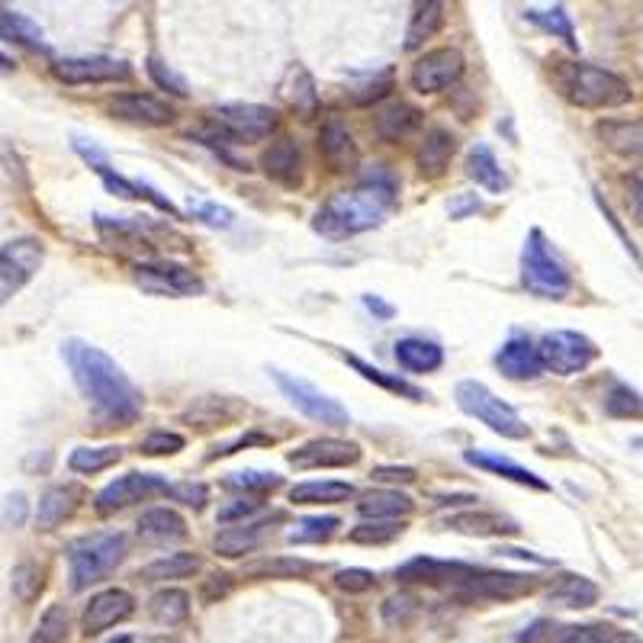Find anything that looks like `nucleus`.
Masks as SVG:
<instances>
[{"label":"nucleus","instance_id":"obj_13","mask_svg":"<svg viewBox=\"0 0 643 643\" xmlns=\"http://www.w3.org/2000/svg\"><path fill=\"white\" fill-rule=\"evenodd\" d=\"M171 483L165 476H155V473H126V476H117L113 483H107L97 499H93V509L100 514H113L120 509H126L132 502H142L155 492H168Z\"/></svg>","mask_w":643,"mask_h":643},{"label":"nucleus","instance_id":"obj_8","mask_svg":"<svg viewBox=\"0 0 643 643\" xmlns=\"http://www.w3.org/2000/svg\"><path fill=\"white\" fill-rule=\"evenodd\" d=\"M132 280L142 293L152 297H200L203 293V280L187 267V264H174V260H145L135 264Z\"/></svg>","mask_w":643,"mask_h":643},{"label":"nucleus","instance_id":"obj_64","mask_svg":"<svg viewBox=\"0 0 643 643\" xmlns=\"http://www.w3.org/2000/svg\"><path fill=\"white\" fill-rule=\"evenodd\" d=\"M110 643H132L129 638H120V641H110Z\"/></svg>","mask_w":643,"mask_h":643},{"label":"nucleus","instance_id":"obj_20","mask_svg":"<svg viewBox=\"0 0 643 643\" xmlns=\"http://www.w3.org/2000/svg\"><path fill=\"white\" fill-rule=\"evenodd\" d=\"M447 531H457V534H467V537H514L521 528L518 521H512L509 514L499 512H464L451 514L444 521Z\"/></svg>","mask_w":643,"mask_h":643},{"label":"nucleus","instance_id":"obj_34","mask_svg":"<svg viewBox=\"0 0 643 643\" xmlns=\"http://www.w3.org/2000/svg\"><path fill=\"white\" fill-rule=\"evenodd\" d=\"M396 361H399V367H406L412 374H431L444 364V351L425 339H402V342H396Z\"/></svg>","mask_w":643,"mask_h":643},{"label":"nucleus","instance_id":"obj_31","mask_svg":"<svg viewBox=\"0 0 643 643\" xmlns=\"http://www.w3.org/2000/svg\"><path fill=\"white\" fill-rule=\"evenodd\" d=\"M419 126H422V110H415L412 103H402V100L389 103L377 113V135L384 142H402Z\"/></svg>","mask_w":643,"mask_h":643},{"label":"nucleus","instance_id":"obj_30","mask_svg":"<svg viewBox=\"0 0 643 643\" xmlns=\"http://www.w3.org/2000/svg\"><path fill=\"white\" fill-rule=\"evenodd\" d=\"M547 643H643L631 631H618L611 624H563L554 628Z\"/></svg>","mask_w":643,"mask_h":643},{"label":"nucleus","instance_id":"obj_62","mask_svg":"<svg viewBox=\"0 0 643 643\" xmlns=\"http://www.w3.org/2000/svg\"><path fill=\"white\" fill-rule=\"evenodd\" d=\"M473 210H479V200H473V197H461V200L451 207V215H454V219H464V213H473Z\"/></svg>","mask_w":643,"mask_h":643},{"label":"nucleus","instance_id":"obj_16","mask_svg":"<svg viewBox=\"0 0 643 643\" xmlns=\"http://www.w3.org/2000/svg\"><path fill=\"white\" fill-rule=\"evenodd\" d=\"M107 110L117 120L138 123V126H168L177 117V110L168 100L152 97V93H117V97L107 100Z\"/></svg>","mask_w":643,"mask_h":643},{"label":"nucleus","instance_id":"obj_3","mask_svg":"<svg viewBox=\"0 0 643 643\" xmlns=\"http://www.w3.org/2000/svg\"><path fill=\"white\" fill-rule=\"evenodd\" d=\"M554 85L573 107H583V110L624 107L634 97L624 78H618L614 71L596 68V65H586V62H557Z\"/></svg>","mask_w":643,"mask_h":643},{"label":"nucleus","instance_id":"obj_12","mask_svg":"<svg viewBox=\"0 0 643 643\" xmlns=\"http://www.w3.org/2000/svg\"><path fill=\"white\" fill-rule=\"evenodd\" d=\"M55 78L65 85H113L129 81L132 68L123 58H107V55H78V58H58L52 65Z\"/></svg>","mask_w":643,"mask_h":643},{"label":"nucleus","instance_id":"obj_45","mask_svg":"<svg viewBox=\"0 0 643 643\" xmlns=\"http://www.w3.org/2000/svg\"><path fill=\"white\" fill-rule=\"evenodd\" d=\"M339 518L335 514H315V518H302L297 521L293 528H290V534H287V541L290 544H322V541H329L335 531H339Z\"/></svg>","mask_w":643,"mask_h":643},{"label":"nucleus","instance_id":"obj_38","mask_svg":"<svg viewBox=\"0 0 643 643\" xmlns=\"http://www.w3.org/2000/svg\"><path fill=\"white\" fill-rule=\"evenodd\" d=\"M148 614L165 624V628H174V624H184L190 618V596L184 589H158L152 599H148Z\"/></svg>","mask_w":643,"mask_h":643},{"label":"nucleus","instance_id":"obj_29","mask_svg":"<svg viewBox=\"0 0 643 643\" xmlns=\"http://www.w3.org/2000/svg\"><path fill=\"white\" fill-rule=\"evenodd\" d=\"M260 168H264L267 177H274V180H280V184H287V187H293V184H300V174H302L300 148H297L290 138H280V142H274V145L264 152Z\"/></svg>","mask_w":643,"mask_h":643},{"label":"nucleus","instance_id":"obj_7","mask_svg":"<svg viewBox=\"0 0 643 643\" xmlns=\"http://www.w3.org/2000/svg\"><path fill=\"white\" fill-rule=\"evenodd\" d=\"M537 357L544 370L557 377H573V374H583L599 357V347L579 332H547L537 342Z\"/></svg>","mask_w":643,"mask_h":643},{"label":"nucleus","instance_id":"obj_60","mask_svg":"<svg viewBox=\"0 0 643 643\" xmlns=\"http://www.w3.org/2000/svg\"><path fill=\"white\" fill-rule=\"evenodd\" d=\"M370 476H374L377 483H402V486L415 483V470H412V467H374Z\"/></svg>","mask_w":643,"mask_h":643},{"label":"nucleus","instance_id":"obj_27","mask_svg":"<svg viewBox=\"0 0 643 643\" xmlns=\"http://www.w3.org/2000/svg\"><path fill=\"white\" fill-rule=\"evenodd\" d=\"M357 512L367 521H399L412 512V499L399 489H370L361 496Z\"/></svg>","mask_w":643,"mask_h":643},{"label":"nucleus","instance_id":"obj_53","mask_svg":"<svg viewBox=\"0 0 643 643\" xmlns=\"http://www.w3.org/2000/svg\"><path fill=\"white\" fill-rule=\"evenodd\" d=\"M148 75H152V81L162 87V90H171L174 97H187V93H190V90H187V81H184L180 75H174L171 68H168L158 55L148 58Z\"/></svg>","mask_w":643,"mask_h":643},{"label":"nucleus","instance_id":"obj_63","mask_svg":"<svg viewBox=\"0 0 643 643\" xmlns=\"http://www.w3.org/2000/svg\"><path fill=\"white\" fill-rule=\"evenodd\" d=\"M0 68H10V58H7L3 52H0Z\"/></svg>","mask_w":643,"mask_h":643},{"label":"nucleus","instance_id":"obj_36","mask_svg":"<svg viewBox=\"0 0 643 643\" xmlns=\"http://www.w3.org/2000/svg\"><path fill=\"white\" fill-rule=\"evenodd\" d=\"M354 496V486L351 483H335V479H325V483H300L290 489V502L297 506H335V502H347Z\"/></svg>","mask_w":643,"mask_h":643},{"label":"nucleus","instance_id":"obj_54","mask_svg":"<svg viewBox=\"0 0 643 643\" xmlns=\"http://www.w3.org/2000/svg\"><path fill=\"white\" fill-rule=\"evenodd\" d=\"M374 583H377V576L370 569H361V566L335 573V586L344 589V592H367V589H374Z\"/></svg>","mask_w":643,"mask_h":643},{"label":"nucleus","instance_id":"obj_37","mask_svg":"<svg viewBox=\"0 0 643 643\" xmlns=\"http://www.w3.org/2000/svg\"><path fill=\"white\" fill-rule=\"evenodd\" d=\"M0 40L26 45V48H45L40 23H33L26 13H20V10H7V7H0Z\"/></svg>","mask_w":643,"mask_h":643},{"label":"nucleus","instance_id":"obj_41","mask_svg":"<svg viewBox=\"0 0 643 643\" xmlns=\"http://www.w3.org/2000/svg\"><path fill=\"white\" fill-rule=\"evenodd\" d=\"M344 361L364 377V380H370V384L384 386V389H389V392H396V396H406V399H425V392L419 389V386H412L409 380H402L399 374H386V370H380V367H374V364H367V361H361V357H354V354H344Z\"/></svg>","mask_w":643,"mask_h":643},{"label":"nucleus","instance_id":"obj_5","mask_svg":"<svg viewBox=\"0 0 643 643\" xmlns=\"http://www.w3.org/2000/svg\"><path fill=\"white\" fill-rule=\"evenodd\" d=\"M521 280L524 287L534 293V297H544V300H563L573 287L569 280V270L566 264L554 255V248L547 245L544 232L534 229L524 242V252H521Z\"/></svg>","mask_w":643,"mask_h":643},{"label":"nucleus","instance_id":"obj_23","mask_svg":"<svg viewBox=\"0 0 643 643\" xmlns=\"http://www.w3.org/2000/svg\"><path fill=\"white\" fill-rule=\"evenodd\" d=\"M267 534H270V518H260V521H248V524L219 531L213 547L219 557H245V554H252V551H257L264 544Z\"/></svg>","mask_w":643,"mask_h":643},{"label":"nucleus","instance_id":"obj_4","mask_svg":"<svg viewBox=\"0 0 643 643\" xmlns=\"http://www.w3.org/2000/svg\"><path fill=\"white\" fill-rule=\"evenodd\" d=\"M123 559H126V537L120 531H100V534L78 537L68 547L71 589L75 592H85L90 586L103 583Z\"/></svg>","mask_w":643,"mask_h":643},{"label":"nucleus","instance_id":"obj_59","mask_svg":"<svg viewBox=\"0 0 643 643\" xmlns=\"http://www.w3.org/2000/svg\"><path fill=\"white\" fill-rule=\"evenodd\" d=\"M389 87H392V81H389V75H384V78H377V81H370V85L354 87V90H351V100H354V103L384 100L386 93H389Z\"/></svg>","mask_w":643,"mask_h":643},{"label":"nucleus","instance_id":"obj_55","mask_svg":"<svg viewBox=\"0 0 643 643\" xmlns=\"http://www.w3.org/2000/svg\"><path fill=\"white\" fill-rule=\"evenodd\" d=\"M168 496H174L177 502H184V506H193V509H200L203 502H207V496H210V489L203 486V483H177L168 489Z\"/></svg>","mask_w":643,"mask_h":643},{"label":"nucleus","instance_id":"obj_51","mask_svg":"<svg viewBox=\"0 0 643 643\" xmlns=\"http://www.w3.org/2000/svg\"><path fill=\"white\" fill-rule=\"evenodd\" d=\"M177 451H184V437L177 431H152L142 441V454L145 457H171Z\"/></svg>","mask_w":643,"mask_h":643},{"label":"nucleus","instance_id":"obj_2","mask_svg":"<svg viewBox=\"0 0 643 643\" xmlns=\"http://www.w3.org/2000/svg\"><path fill=\"white\" fill-rule=\"evenodd\" d=\"M396 200V180L389 177V171L377 168L374 174H367V180L354 190H344L335 193L319 213L312 229L325 239H351V235H361V232H370L384 222L386 210L392 207Z\"/></svg>","mask_w":643,"mask_h":643},{"label":"nucleus","instance_id":"obj_19","mask_svg":"<svg viewBox=\"0 0 643 643\" xmlns=\"http://www.w3.org/2000/svg\"><path fill=\"white\" fill-rule=\"evenodd\" d=\"M496 367L509 377V380H534L541 377V357H537V344L528 335L514 332L509 342L499 347L496 354Z\"/></svg>","mask_w":643,"mask_h":643},{"label":"nucleus","instance_id":"obj_15","mask_svg":"<svg viewBox=\"0 0 643 643\" xmlns=\"http://www.w3.org/2000/svg\"><path fill=\"white\" fill-rule=\"evenodd\" d=\"M290 467L297 470H322V467H354L361 461V447L342 437H315L300 444L290 457Z\"/></svg>","mask_w":643,"mask_h":643},{"label":"nucleus","instance_id":"obj_21","mask_svg":"<svg viewBox=\"0 0 643 643\" xmlns=\"http://www.w3.org/2000/svg\"><path fill=\"white\" fill-rule=\"evenodd\" d=\"M319 148H322V158L329 162L332 171H354L357 162H361L354 135L339 120H329L325 126L319 129Z\"/></svg>","mask_w":643,"mask_h":643},{"label":"nucleus","instance_id":"obj_57","mask_svg":"<svg viewBox=\"0 0 643 643\" xmlns=\"http://www.w3.org/2000/svg\"><path fill=\"white\" fill-rule=\"evenodd\" d=\"M415 605H419V601L412 599V596H392V599H386L384 618L389 624H402L409 614H415Z\"/></svg>","mask_w":643,"mask_h":643},{"label":"nucleus","instance_id":"obj_46","mask_svg":"<svg viewBox=\"0 0 643 643\" xmlns=\"http://www.w3.org/2000/svg\"><path fill=\"white\" fill-rule=\"evenodd\" d=\"M605 412L614 419H643L641 392H634L631 386L614 384L605 396Z\"/></svg>","mask_w":643,"mask_h":643},{"label":"nucleus","instance_id":"obj_26","mask_svg":"<svg viewBox=\"0 0 643 643\" xmlns=\"http://www.w3.org/2000/svg\"><path fill=\"white\" fill-rule=\"evenodd\" d=\"M454 152H457V138H454V132H447V129H431L429 135L422 138L419 155H415L419 174H422V177H441V174L447 171V165H451Z\"/></svg>","mask_w":643,"mask_h":643},{"label":"nucleus","instance_id":"obj_58","mask_svg":"<svg viewBox=\"0 0 643 643\" xmlns=\"http://www.w3.org/2000/svg\"><path fill=\"white\" fill-rule=\"evenodd\" d=\"M624 200H628V210L634 213V219L643 222V168H638L624 180Z\"/></svg>","mask_w":643,"mask_h":643},{"label":"nucleus","instance_id":"obj_17","mask_svg":"<svg viewBox=\"0 0 643 643\" xmlns=\"http://www.w3.org/2000/svg\"><path fill=\"white\" fill-rule=\"evenodd\" d=\"M132 611H135L132 592H126V589H103V592H97L93 599L87 601L85 618H81L85 621V634L87 638H97V634L123 624L126 618H132Z\"/></svg>","mask_w":643,"mask_h":643},{"label":"nucleus","instance_id":"obj_44","mask_svg":"<svg viewBox=\"0 0 643 643\" xmlns=\"http://www.w3.org/2000/svg\"><path fill=\"white\" fill-rule=\"evenodd\" d=\"M68 634H71V614L65 605H48L33 631L30 643H68Z\"/></svg>","mask_w":643,"mask_h":643},{"label":"nucleus","instance_id":"obj_25","mask_svg":"<svg viewBox=\"0 0 643 643\" xmlns=\"http://www.w3.org/2000/svg\"><path fill=\"white\" fill-rule=\"evenodd\" d=\"M596 135L605 148L621 158H643V123L641 120H601Z\"/></svg>","mask_w":643,"mask_h":643},{"label":"nucleus","instance_id":"obj_14","mask_svg":"<svg viewBox=\"0 0 643 643\" xmlns=\"http://www.w3.org/2000/svg\"><path fill=\"white\" fill-rule=\"evenodd\" d=\"M464 75V55L457 48H431L412 65V87L419 93H441Z\"/></svg>","mask_w":643,"mask_h":643},{"label":"nucleus","instance_id":"obj_1","mask_svg":"<svg viewBox=\"0 0 643 643\" xmlns=\"http://www.w3.org/2000/svg\"><path fill=\"white\" fill-rule=\"evenodd\" d=\"M62 357L75 377L78 389L85 392L90 409L97 412L100 422L107 425H129L142 412V396L135 384L126 377V370L100 347L93 344L71 342L62 344Z\"/></svg>","mask_w":643,"mask_h":643},{"label":"nucleus","instance_id":"obj_48","mask_svg":"<svg viewBox=\"0 0 643 643\" xmlns=\"http://www.w3.org/2000/svg\"><path fill=\"white\" fill-rule=\"evenodd\" d=\"M10 589H13V596L23 601V605L36 601L40 592H43V569L36 563H20L13 569V576H10Z\"/></svg>","mask_w":643,"mask_h":643},{"label":"nucleus","instance_id":"obj_52","mask_svg":"<svg viewBox=\"0 0 643 643\" xmlns=\"http://www.w3.org/2000/svg\"><path fill=\"white\" fill-rule=\"evenodd\" d=\"M26 514H30L26 496H23V492H13V496H7L3 506H0V528H3V531L23 528V524H26Z\"/></svg>","mask_w":643,"mask_h":643},{"label":"nucleus","instance_id":"obj_32","mask_svg":"<svg viewBox=\"0 0 643 643\" xmlns=\"http://www.w3.org/2000/svg\"><path fill=\"white\" fill-rule=\"evenodd\" d=\"M464 461H467L470 467L499 473L502 479H512V483H518V486H528V489H537V492H547V489H551V486H547L537 473L524 470V467H518V464H512V461L496 457V454H486V451H467V454H464Z\"/></svg>","mask_w":643,"mask_h":643},{"label":"nucleus","instance_id":"obj_39","mask_svg":"<svg viewBox=\"0 0 643 643\" xmlns=\"http://www.w3.org/2000/svg\"><path fill=\"white\" fill-rule=\"evenodd\" d=\"M123 461V447L120 444H107V447H75L71 457H68V467L75 473H85V476H93V473L110 470Z\"/></svg>","mask_w":643,"mask_h":643},{"label":"nucleus","instance_id":"obj_35","mask_svg":"<svg viewBox=\"0 0 643 643\" xmlns=\"http://www.w3.org/2000/svg\"><path fill=\"white\" fill-rule=\"evenodd\" d=\"M444 26V3L429 0V3H419L415 13H412V23L406 30V48L415 52L422 45L437 36V30Z\"/></svg>","mask_w":643,"mask_h":643},{"label":"nucleus","instance_id":"obj_50","mask_svg":"<svg viewBox=\"0 0 643 643\" xmlns=\"http://www.w3.org/2000/svg\"><path fill=\"white\" fill-rule=\"evenodd\" d=\"M225 486L229 489H242V492H270L280 486V476L267 470H239L225 476Z\"/></svg>","mask_w":643,"mask_h":643},{"label":"nucleus","instance_id":"obj_42","mask_svg":"<svg viewBox=\"0 0 643 643\" xmlns=\"http://www.w3.org/2000/svg\"><path fill=\"white\" fill-rule=\"evenodd\" d=\"M306 573H312V563L300 557H267L245 566V576H255V579H297Z\"/></svg>","mask_w":643,"mask_h":643},{"label":"nucleus","instance_id":"obj_40","mask_svg":"<svg viewBox=\"0 0 643 643\" xmlns=\"http://www.w3.org/2000/svg\"><path fill=\"white\" fill-rule=\"evenodd\" d=\"M200 569V557L197 554H168V557L152 559L138 576L148 583H168V579H187Z\"/></svg>","mask_w":643,"mask_h":643},{"label":"nucleus","instance_id":"obj_28","mask_svg":"<svg viewBox=\"0 0 643 643\" xmlns=\"http://www.w3.org/2000/svg\"><path fill=\"white\" fill-rule=\"evenodd\" d=\"M547 601L554 608H569V611H579V608H592L599 601V586L586 576H559L557 583L547 589Z\"/></svg>","mask_w":643,"mask_h":643},{"label":"nucleus","instance_id":"obj_47","mask_svg":"<svg viewBox=\"0 0 643 643\" xmlns=\"http://www.w3.org/2000/svg\"><path fill=\"white\" fill-rule=\"evenodd\" d=\"M402 531H406L402 521H361L357 528H351L347 541L351 544H389Z\"/></svg>","mask_w":643,"mask_h":643},{"label":"nucleus","instance_id":"obj_49","mask_svg":"<svg viewBox=\"0 0 643 643\" xmlns=\"http://www.w3.org/2000/svg\"><path fill=\"white\" fill-rule=\"evenodd\" d=\"M187 213L193 215L197 222L210 225V229H232V222H235V213L229 207H219L213 200H200V197L187 200Z\"/></svg>","mask_w":643,"mask_h":643},{"label":"nucleus","instance_id":"obj_6","mask_svg":"<svg viewBox=\"0 0 643 643\" xmlns=\"http://www.w3.org/2000/svg\"><path fill=\"white\" fill-rule=\"evenodd\" d=\"M457 406L473 415V419H479L486 429H492L496 434H502V437H512V441H521V437H528V425H524V419L514 412L509 402H502L489 386L476 384V380H464V384H457Z\"/></svg>","mask_w":643,"mask_h":643},{"label":"nucleus","instance_id":"obj_24","mask_svg":"<svg viewBox=\"0 0 643 643\" xmlns=\"http://www.w3.org/2000/svg\"><path fill=\"white\" fill-rule=\"evenodd\" d=\"M138 537L145 544H177L187 537V521H184V514L165 509V506L148 509L138 518Z\"/></svg>","mask_w":643,"mask_h":643},{"label":"nucleus","instance_id":"obj_18","mask_svg":"<svg viewBox=\"0 0 643 643\" xmlns=\"http://www.w3.org/2000/svg\"><path fill=\"white\" fill-rule=\"evenodd\" d=\"M537 589V579L534 576H524V573H483L476 569L470 579L464 583V592L476 596V599H521L528 592Z\"/></svg>","mask_w":643,"mask_h":643},{"label":"nucleus","instance_id":"obj_33","mask_svg":"<svg viewBox=\"0 0 643 643\" xmlns=\"http://www.w3.org/2000/svg\"><path fill=\"white\" fill-rule=\"evenodd\" d=\"M467 174L470 180H476V187L489 190V193H502L509 187V177L502 171V165L496 162L492 148L489 145H473L470 158H467Z\"/></svg>","mask_w":643,"mask_h":643},{"label":"nucleus","instance_id":"obj_61","mask_svg":"<svg viewBox=\"0 0 643 643\" xmlns=\"http://www.w3.org/2000/svg\"><path fill=\"white\" fill-rule=\"evenodd\" d=\"M364 306H367L374 315H380V319H392V312H396V309H392L389 302L380 300V297H364Z\"/></svg>","mask_w":643,"mask_h":643},{"label":"nucleus","instance_id":"obj_43","mask_svg":"<svg viewBox=\"0 0 643 643\" xmlns=\"http://www.w3.org/2000/svg\"><path fill=\"white\" fill-rule=\"evenodd\" d=\"M524 20H531L534 26H541L544 33H554L569 48H579V40H576V30H573V20L563 7H551V10H541V7H531L524 10Z\"/></svg>","mask_w":643,"mask_h":643},{"label":"nucleus","instance_id":"obj_9","mask_svg":"<svg viewBox=\"0 0 643 643\" xmlns=\"http://www.w3.org/2000/svg\"><path fill=\"white\" fill-rule=\"evenodd\" d=\"M215 129L222 132V138L229 142H260L277 129V110L264 107V103H222L213 113Z\"/></svg>","mask_w":643,"mask_h":643},{"label":"nucleus","instance_id":"obj_10","mask_svg":"<svg viewBox=\"0 0 643 643\" xmlns=\"http://www.w3.org/2000/svg\"><path fill=\"white\" fill-rule=\"evenodd\" d=\"M274 384L280 386V392L300 409L302 415H309L312 422H322V425H347V409L335 396L322 392L319 386H312L302 377H293V374H284V370H270Z\"/></svg>","mask_w":643,"mask_h":643},{"label":"nucleus","instance_id":"obj_11","mask_svg":"<svg viewBox=\"0 0 643 643\" xmlns=\"http://www.w3.org/2000/svg\"><path fill=\"white\" fill-rule=\"evenodd\" d=\"M43 245L36 239H16L0 248V306L16 297L43 267Z\"/></svg>","mask_w":643,"mask_h":643},{"label":"nucleus","instance_id":"obj_22","mask_svg":"<svg viewBox=\"0 0 643 643\" xmlns=\"http://www.w3.org/2000/svg\"><path fill=\"white\" fill-rule=\"evenodd\" d=\"M78 502H81V489L75 483L48 486L43 496H40V506H36V528L40 531H55L65 518L75 514Z\"/></svg>","mask_w":643,"mask_h":643},{"label":"nucleus","instance_id":"obj_56","mask_svg":"<svg viewBox=\"0 0 643 643\" xmlns=\"http://www.w3.org/2000/svg\"><path fill=\"white\" fill-rule=\"evenodd\" d=\"M260 512V506L257 502H248V499H235V502H229V506H222L219 514H215V521H222V524H232V521H242L245 524V518H252V514Z\"/></svg>","mask_w":643,"mask_h":643}]
</instances>
